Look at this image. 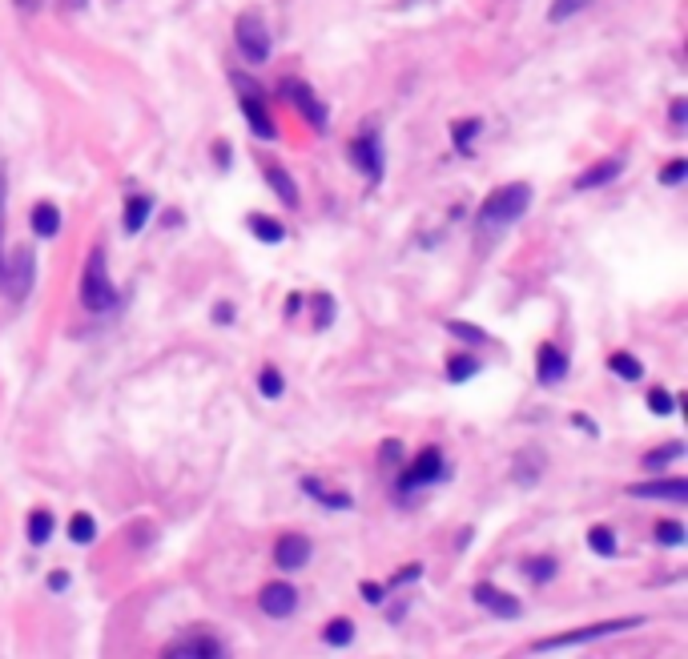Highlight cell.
<instances>
[{"instance_id": "6da1fadb", "label": "cell", "mask_w": 688, "mask_h": 659, "mask_svg": "<svg viewBox=\"0 0 688 659\" xmlns=\"http://www.w3.org/2000/svg\"><path fill=\"white\" fill-rule=\"evenodd\" d=\"M531 185L528 181H511V185H500L487 194V202L479 205V233H500L503 225L520 221L523 213L531 210Z\"/></svg>"}, {"instance_id": "7a4b0ae2", "label": "cell", "mask_w": 688, "mask_h": 659, "mask_svg": "<svg viewBox=\"0 0 688 659\" xmlns=\"http://www.w3.org/2000/svg\"><path fill=\"white\" fill-rule=\"evenodd\" d=\"M81 302H85V310H93V314H101V310H109L117 302V290H113L109 270H105V249H101V246L89 249V262H85Z\"/></svg>"}, {"instance_id": "3957f363", "label": "cell", "mask_w": 688, "mask_h": 659, "mask_svg": "<svg viewBox=\"0 0 688 659\" xmlns=\"http://www.w3.org/2000/svg\"><path fill=\"white\" fill-rule=\"evenodd\" d=\"M234 37H238V49H242V57L250 60V65H266L274 53V41H270V29L262 24V16L258 13H242L234 24Z\"/></svg>"}, {"instance_id": "277c9868", "label": "cell", "mask_w": 688, "mask_h": 659, "mask_svg": "<svg viewBox=\"0 0 688 659\" xmlns=\"http://www.w3.org/2000/svg\"><path fill=\"white\" fill-rule=\"evenodd\" d=\"M644 619H608V623H592V627H580V631H564V636H548V639H536L531 652H556V647H575V644H592V639H604V636H616V631H628Z\"/></svg>"}, {"instance_id": "5b68a950", "label": "cell", "mask_w": 688, "mask_h": 659, "mask_svg": "<svg viewBox=\"0 0 688 659\" xmlns=\"http://www.w3.org/2000/svg\"><path fill=\"white\" fill-rule=\"evenodd\" d=\"M32 277H37V257H32V249H13V262L5 266V274H0V285H5V293L13 302H24L32 290Z\"/></svg>"}, {"instance_id": "8992f818", "label": "cell", "mask_w": 688, "mask_h": 659, "mask_svg": "<svg viewBox=\"0 0 688 659\" xmlns=\"http://www.w3.org/2000/svg\"><path fill=\"white\" fill-rule=\"evenodd\" d=\"M234 89L242 93V113H246V121H250V129H254V137H262V141H274L278 137V125H274V117H270V109L262 105V97H258V89L246 77H234Z\"/></svg>"}, {"instance_id": "52a82bcc", "label": "cell", "mask_w": 688, "mask_h": 659, "mask_svg": "<svg viewBox=\"0 0 688 659\" xmlns=\"http://www.w3.org/2000/svg\"><path fill=\"white\" fill-rule=\"evenodd\" d=\"M443 450L439 447H427L419 450V458L407 466V474H403V491H415V487H431L435 479H443Z\"/></svg>"}, {"instance_id": "ba28073f", "label": "cell", "mask_w": 688, "mask_h": 659, "mask_svg": "<svg viewBox=\"0 0 688 659\" xmlns=\"http://www.w3.org/2000/svg\"><path fill=\"white\" fill-rule=\"evenodd\" d=\"M282 93H286V101H290V105H294L298 113H303V117L311 121L314 129H326V105L314 97L311 85H306V81H286V85H282Z\"/></svg>"}, {"instance_id": "9c48e42d", "label": "cell", "mask_w": 688, "mask_h": 659, "mask_svg": "<svg viewBox=\"0 0 688 659\" xmlns=\"http://www.w3.org/2000/svg\"><path fill=\"white\" fill-rule=\"evenodd\" d=\"M350 161L358 165V173H367L371 181H378V177H383V169H386V161H383V141H378L375 133L355 137V141H350Z\"/></svg>"}, {"instance_id": "30bf717a", "label": "cell", "mask_w": 688, "mask_h": 659, "mask_svg": "<svg viewBox=\"0 0 688 659\" xmlns=\"http://www.w3.org/2000/svg\"><path fill=\"white\" fill-rule=\"evenodd\" d=\"M471 595H475V603L487 607L495 619H520V615H523V603L515 600V595L500 591V587H492V583H475V591H471Z\"/></svg>"}, {"instance_id": "8fae6325", "label": "cell", "mask_w": 688, "mask_h": 659, "mask_svg": "<svg viewBox=\"0 0 688 659\" xmlns=\"http://www.w3.org/2000/svg\"><path fill=\"white\" fill-rule=\"evenodd\" d=\"M258 603H262V611L270 615V619H286V615H294V607H298V591L290 583H266L262 595H258Z\"/></svg>"}, {"instance_id": "7c38bea8", "label": "cell", "mask_w": 688, "mask_h": 659, "mask_svg": "<svg viewBox=\"0 0 688 659\" xmlns=\"http://www.w3.org/2000/svg\"><path fill=\"white\" fill-rule=\"evenodd\" d=\"M306 559H311V539H303V535H282V539L274 543V563H278L282 571L306 567Z\"/></svg>"}, {"instance_id": "4fadbf2b", "label": "cell", "mask_w": 688, "mask_h": 659, "mask_svg": "<svg viewBox=\"0 0 688 659\" xmlns=\"http://www.w3.org/2000/svg\"><path fill=\"white\" fill-rule=\"evenodd\" d=\"M632 499H676L684 502L688 499V479H652V483H636L628 487Z\"/></svg>"}, {"instance_id": "5bb4252c", "label": "cell", "mask_w": 688, "mask_h": 659, "mask_svg": "<svg viewBox=\"0 0 688 659\" xmlns=\"http://www.w3.org/2000/svg\"><path fill=\"white\" fill-rule=\"evenodd\" d=\"M624 173V158H604V161H596V165H588V169L575 177V189H600V185H608V181H616Z\"/></svg>"}, {"instance_id": "9a60e30c", "label": "cell", "mask_w": 688, "mask_h": 659, "mask_svg": "<svg viewBox=\"0 0 688 659\" xmlns=\"http://www.w3.org/2000/svg\"><path fill=\"white\" fill-rule=\"evenodd\" d=\"M536 362H539L536 375H539V383H544V386H556V383H560V378L567 375V358H564V350H556L552 342L539 346Z\"/></svg>"}, {"instance_id": "2e32d148", "label": "cell", "mask_w": 688, "mask_h": 659, "mask_svg": "<svg viewBox=\"0 0 688 659\" xmlns=\"http://www.w3.org/2000/svg\"><path fill=\"white\" fill-rule=\"evenodd\" d=\"M222 652H226V647H222L213 636H186V639H177V644L166 647V655H182V659H194V655H222Z\"/></svg>"}, {"instance_id": "e0dca14e", "label": "cell", "mask_w": 688, "mask_h": 659, "mask_svg": "<svg viewBox=\"0 0 688 659\" xmlns=\"http://www.w3.org/2000/svg\"><path fill=\"white\" fill-rule=\"evenodd\" d=\"M29 221H32V233H37V238H57V230H61V210H57L53 202H37Z\"/></svg>"}, {"instance_id": "ac0fdd59", "label": "cell", "mask_w": 688, "mask_h": 659, "mask_svg": "<svg viewBox=\"0 0 688 659\" xmlns=\"http://www.w3.org/2000/svg\"><path fill=\"white\" fill-rule=\"evenodd\" d=\"M250 233L258 241H266V246L286 241V225H282L278 218H266V213H250Z\"/></svg>"}, {"instance_id": "d6986e66", "label": "cell", "mask_w": 688, "mask_h": 659, "mask_svg": "<svg viewBox=\"0 0 688 659\" xmlns=\"http://www.w3.org/2000/svg\"><path fill=\"white\" fill-rule=\"evenodd\" d=\"M266 185H270L286 205H298V185H294V177H290L282 165H270V169H266Z\"/></svg>"}, {"instance_id": "ffe728a7", "label": "cell", "mask_w": 688, "mask_h": 659, "mask_svg": "<svg viewBox=\"0 0 688 659\" xmlns=\"http://www.w3.org/2000/svg\"><path fill=\"white\" fill-rule=\"evenodd\" d=\"M149 213H153L149 197H129L125 202V233H141L145 221H149Z\"/></svg>"}, {"instance_id": "44dd1931", "label": "cell", "mask_w": 688, "mask_h": 659, "mask_svg": "<svg viewBox=\"0 0 688 659\" xmlns=\"http://www.w3.org/2000/svg\"><path fill=\"white\" fill-rule=\"evenodd\" d=\"M49 539H53V510L37 507L29 515V543H37V547H41V543H49Z\"/></svg>"}, {"instance_id": "7402d4cb", "label": "cell", "mask_w": 688, "mask_h": 659, "mask_svg": "<svg viewBox=\"0 0 688 659\" xmlns=\"http://www.w3.org/2000/svg\"><path fill=\"white\" fill-rule=\"evenodd\" d=\"M652 539H656L660 547H681V543L688 539V531L676 523V519H660V523L652 527Z\"/></svg>"}, {"instance_id": "603a6c76", "label": "cell", "mask_w": 688, "mask_h": 659, "mask_svg": "<svg viewBox=\"0 0 688 659\" xmlns=\"http://www.w3.org/2000/svg\"><path fill=\"white\" fill-rule=\"evenodd\" d=\"M68 539L81 543V547H85V543H93V539H97V519L85 515V510H81V515H73V519H68Z\"/></svg>"}, {"instance_id": "cb8c5ba5", "label": "cell", "mask_w": 688, "mask_h": 659, "mask_svg": "<svg viewBox=\"0 0 688 659\" xmlns=\"http://www.w3.org/2000/svg\"><path fill=\"white\" fill-rule=\"evenodd\" d=\"M303 491H306V494H314V499L322 502V507H342V510L350 507V494L326 491V487H322V483H318V479H303Z\"/></svg>"}, {"instance_id": "d4e9b609", "label": "cell", "mask_w": 688, "mask_h": 659, "mask_svg": "<svg viewBox=\"0 0 688 659\" xmlns=\"http://www.w3.org/2000/svg\"><path fill=\"white\" fill-rule=\"evenodd\" d=\"M479 375V358H471V354H459V358L447 362V378L451 383H467V378Z\"/></svg>"}, {"instance_id": "484cf974", "label": "cell", "mask_w": 688, "mask_h": 659, "mask_svg": "<svg viewBox=\"0 0 688 659\" xmlns=\"http://www.w3.org/2000/svg\"><path fill=\"white\" fill-rule=\"evenodd\" d=\"M322 639L330 647H347L350 639H355V623H350V619H330V623H326V631H322Z\"/></svg>"}, {"instance_id": "4316f807", "label": "cell", "mask_w": 688, "mask_h": 659, "mask_svg": "<svg viewBox=\"0 0 688 659\" xmlns=\"http://www.w3.org/2000/svg\"><path fill=\"white\" fill-rule=\"evenodd\" d=\"M588 547L600 555V559H612L616 555V535L608 531V527H592L588 531Z\"/></svg>"}, {"instance_id": "83f0119b", "label": "cell", "mask_w": 688, "mask_h": 659, "mask_svg": "<svg viewBox=\"0 0 688 659\" xmlns=\"http://www.w3.org/2000/svg\"><path fill=\"white\" fill-rule=\"evenodd\" d=\"M612 375H620L628 378V383H636V378H644V366H640V358H632V354H612Z\"/></svg>"}, {"instance_id": "f1b7e54d", "label": "cell", "mask_w": 688, "mask_h": 659, "mask_svg": "<svg viewBox=\"0 0 688 659\" xmlns=\"http://www.w3.org/2000/svg\"><path fill=\"white\" fill-rule=\"evenodd\" d=\"M258 390H262L266 398H282V390H286V378H282L278 366H266L262 375H258Z\"/></svg>"}, {"instance_id": "f546056e", "label": "cell", "mask_w": 688, "mask_h": 659, "mask_svg": "<svg viewBox=\"0 0 688 659\" xmlns=\"http://www.w3.org/2000/svg\"><path fill=\"white\" fill-rule=\"evenodd\" d=\"M681 455H684V442H665L660 450H648V455H644V466H648V471H656V466L668 463V458H681Z\"/></svg>"}, {"instance_id": "4dcf8cb0", "label": "cell", "mask_w": 688, "mask_h": 659, "mask_svg": "<svg viewBox=\"0 0 688 659\" xmlns=\"http://www.w3.org/2000/svg\"><path fill=\"white\" fill-rule=\"evenodd\" d=\"M556 567H560V563H556V559H548V555H539V559H528V563H523L528 579H536V583H548V579L556 575Z\"/></svg>"}, {"instance_id": "1f68e13d", "label": "cell", "mask_w": 688, "mask_h": 659, "mask_svg": "<svg viewBox=\"0 0 688 659\" xmlns=\"http://www.w3.org/2000/svg\"><path fill=\"white\" fill-rule=\"evenodd\" d=\"M479 129H484V121H475V117H471V121H455V125H451L455 149H467V145H471V137H475Z\"/></svg>"}, {"instance_id": "d6a6232c", "label": "cell", "mask_w": 688, "mask_h": 659, "mask_svg": "<svg viewBox=\"0 0 688 659\" xmlns=\"http://www.w3.org/2000/svg\"><path fill=\"white\" fill-rule=\"evenodd\" d=\"M330 318H334V298L330 293H318L314 298V330H326Z\"/></svg>"}, {"instance_id": "836d02e7", "label": "cell", "mask_w": 688, "mask_h": 659, "mask_svg": "<svg viewBox=\"0 0 688 659\" xmlns=\"http://www.w3.org/2000/svg\"><path fill=\"white\" fill-rule=\"evenodd\" d=\"M684 177H688V161H684V158L668 161V165H665V173H660V181H665V185H681Z\"/></svg>"}, {"instance_id": "e575fe53", "label": "cell", "mask_w": 688, "mask_h": 659, "mask_svg": "<svg viewBox=\"0 0 688 659\" xmlns=\"http://www.w3.org/2000/svg\"><path fill=\"white\" fill-rule=\"evenodd\" d=\"M447 330H451L455 338H463V342H487V334L479 326H471V322H447Z\"/></svg>"}, {"instance_id": "d590c367", "label": "cell", "mask_w": 688, "mask_h": 659, "mask_svg": "<svg viewBox=\"0 0 688 659\" xmlns=\"http://www.w3.org/2000/svg\"><path fill=\"white\" fill-rule=\"evenodd\" d=\"M673 394H668V390H652L648 394V411L652 414H660V419H665V414H673Z\"/></svg>"}, {"instance_id": "8d00e7d4", "label": "cell", "mask_w": 688, "mask_h": 659, "mask_svg": "<svg viewBox=\"0 0 688 659\" xmlns=\"http://www.w3.org/2000/svg\"><path fill=\"white\" fill-rule=\"evenodd\" d=\"M5 205H8V177L0 169V274H5Z\"/></svg>"}, {"instance_id": "74e56055", "label": "cell", "mask_w": 688, "mask_h": 659, "mask_svg": "<svg viewBox=\"0 0 688 659\" xmlns=\"http://www.w3.org/2000/svg\"><path fill=\"white\" fill-rule=\"evenodd\" d=\"M584 5H588V0H552V13L548 16H552V21H567V16L580 13Z\"/></svg>"}, {"instance_id": "f35d334b", "label": "cell", "mask_w": 688, "mask_h": 659, "mask_svg": "<svg viewBox=\"0 0 688 659\" xmlns=\"http://www.w3.org/2000/svg\"><path fill=\"white\" fill-rule=\"evenodd\" d=\"M378 458H383V463H394V458H403V447H399V442H383V450H378Z\"/></svg>"}, {"instance_id": "ab89813d", "label": "cell", "mask_w": 688, "mask_h": 659, "mask_svg": "<svg viewBox=\"0 0 688 659\" xmlns=\"http://www.w3.org/2000/svg\"><path fill=\"white\" fill-rule=\"evenodd\" d=\"M358 595H363L367 603H383V587H378V583H363V587H358Z\"/></svg>"}, {"instance_id": "60d3db41", "label": "cell", "mask_w": 688, "mask_h": 659, "mask_svg": "<svg viewBox=\"0 0 688 659\" xmlns=\"http://www.w3.org/2000/svg\"><path fill=\"white\" fill-rule=\"evenodd\" d=\"M688 121V101L681 97V101H673V125H684Z\"/></svg>"}, {"instance_id": "b9f144b4", "label": "cell", "mask_w": 688, "mask_h": 659, "mask_svg": "<svg viewBox=\"0 0 688 659\" xmlns=\"http://www.w3.org/2000/svg\"><path fill=\"white\" fill-rule=\"evenodd\" d=\"M213 161H218L222 169H226V165H230V145H226V141H218V145H213Z\"/></svg>"}, {"instance_id": "7bdbcfd3", "label": "cell", "mask_w": 688, "mask_h": 659, "mask_svg": "<svg viewBox=\"0 0 688 659\" xmlns=\"http://www.w3.org/2000/svg\"><path fill=\"white\" fill-rule=\"evenodd\" d=\"M16 8H21V13H41V8H45V0H13Z\"/></svg>"}, {"instance_id": "ee69618b", "label": "cell", "mask_w": 688, "mask_h": 659, "mask_svg": "<svg viewBox=\"0 0 688 659\" xmlns=\"http://www.w3.org/2000/svg\"><path fill=\"white\" fill-rule=\"evenodd\" d=\"M49 587H53V591H65V587H68V575H65V571H53V575H49Z\"/></svg>"}, {"instance_id": "f6af8a7d", "label": "cell", "mask_w": 688, "mask_h": 659, "mask_svg": "<svg viewBox=\"0 0 688 659\" xmlns=\"http://www.w3.org/2000/svg\"><path fill=\"white\" fill-rule=\"evenodd\" d=\"M213 318H218V322H230V318H234V306H230V302H222V306L213 310Z\"/></svg>"}, {"instance_id": "bcb514c9", "label": "cell", "mask_w": 688, "mask_h": 659, "mask_svg": "<svg viewBox=\"0 0 688 659\" xmlns=\"http://www.w3.org/2000/svg\"><path fill=\"white\" fill-rule=\"evenodd\" d=\"M411 579H419V567H407V571H399V575H394V587H399V583H411Z\"/></svg>"}, {"instance_id": "7dc6e473", "label": "cell", "mask_w": 688, "mask_h": 659, "mask_svg": "<svg viewBox=\"0 0 688 659\" xmlns=\"http://www.w3.org/2000/svg\"><path fill=\"white\" fill-rule=\"evenodd\" d=\"M575 427H584V430H588V435H596V422H592V419H584V414H575Z\"/></svg>"}, {"instance_id": "c3c4849f", "label": "cell", "mask_w": 688, "mask_h": 659, "mask_svg": "<svg viewBox=\"0 0 688 659\" xmlns=\"http://www.w3.org/2000/svg\"><path fill=\"white\" fill-rule=\"evenodd\" d=\"M85 5H89V0H61V8H65V13H81Z\"/></svg>"}, {"instance_id": "681fc988", "label": "cell", "mask_w": 688, "mask_h": 659, "mask_svg": "<svg viewBox=\"0 0 688 659\" xmlns=\"http://www.w3.org/2000/svg\"><path fill=\"white\" fill-rule=\"evenodd\" d=\"M298 306H303V298H298V293H290V298H286V314H298Z\"/></svg>"}]
</instances>
